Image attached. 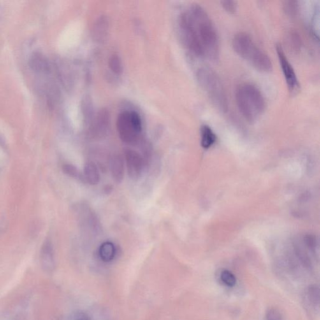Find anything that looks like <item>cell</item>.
I'll list each match as a JSON object with an SVG mask.
<instances>
[{
    "label": "cell",
    "mask_w": 320,
    "mask_h": 320,
    "mask_svg": "<svg viewBox=\"0 0 320 320\" xmlns=\"http://www.w3.org/2000/svg\"><path fill=\"white\" fill-rule=\"evenodd\" d=\"M124 154L129 178L133 180L138 179L143 172L145 164V160L137 152L129 148L125 150Z\"/></svg>",
    "instance_id": "52a82bcc"
},
{
    "label": "cell",
    "mask_w": 320,
    "mask_h": 320,
    "mask_svg": "<svg viewBox=\"0 0 320 320\" xmlns=\"http://www.w3.org/2000/svg\"><path fill=\"white\" fill-rule=\"evenodd\" d=\"M110 170L111 176L118 183H121L125 175L124 160L120 155H114L110 160Z\"/></svg>",
    "instance_id": "8fae6325"
},
{
    "label": "cell",
    "mask_w": 320,
    "mask_h": 320,
    "mask_svg": "<svg viewBox=\"0 0 320 320\" xmlns=\"http://www.w3.org/2000/svg\"><path fill=\"white\" fill-rule=\"evenodd\" d=\"M185 38L201 58L216 62L219 59V35L209 15L202 6L194 4L182 15Z\"/></svg>",
    "instance_id": "6da1fadb"
},
{
    "label": "cell",
    "mask_w": 320,
    "mask_h": 320,
    "mask_svg": "<svg viewBox=\"0 0 320 320\" xmlns=\"http://www.w3.org/2000/svg\"><path fill=\"white\" fill-rule=\"evenodd\" d=\"M221 3L223 8L229 13H235L237 10V2L235 1H222Z\"/></svg>",
    "instance_id": "603a6c76"
},
{
    "label": "cell",
    "mask_w": 320,
    "mask_h": 320,
    "mask_svg": "<svg viewBox=\"0 0 320 320\" xmlns=\"http://www.w3.org/2000/svg\"><path fill=\"white\" fill-rule=\"evenodd\" d=\"M236 104L243 117L250 123L258 120L265 108V100L260 90L250 83L240 85L235 94Z\"/></svg>",
    "instance_id": "7a4b0ae2"
},
{
    "label": "cell",
    "mask_w": 320,
    "mask_h": 320,
    "mask_svg": "<svg viewBox=\"0 0 320 320\" xmlns=\"http://www.w3.org/2000/svg\"><path fill=\"white\" fill-rule=\"evenodd\" d=\"M75 320H90L89 316H87V315L84 314H82L80 315H78L77 318Z\"/></svg>",
    "instance_id": "cb8c5ba5"
},
{
    "label": "cell",
    "mask_w": 320,
    "mask_h": 320,
    "mask_svg": "<svg viewBox=\"0 0 320 320\" xmlns=\"http://www.w3.org/2000/svg\"><path fill=\"white\" fill-rule=\"evenodd\" d=\"M99 20L95 27V36L98 39H101L102 37L105 36L106 30H107L108 23L104 18H101Z\"/></svg>",
    "instance_id": "44dd1931"
},
{
    "label": "cell",
    "mask_w": 320,
    "mask_h": 320,
    "mask_svg": "<svg viewBox=\"0 0 320 320\" xmlns=\"http://www.w3.org/2000/svg\"><path fill=\"white\" fill-rule=\"evenodd\" d=\"M222 281L224 285L229 287H233L236 284L235 276L228 270L223 271L221 273Z\"/></svg>",
    "instance_id": "ffe728a7"
},
{
    "label": "cell",
    "mask_w": 320,
    "mask_h": 320,
    "mask_svg": "<svg viewBox=\"0 0 320 320\" xmlns=\"http://www.w3.org/2000/svg\"><path fill=\"white\" fill-rule=\"evenodd\" d=\"M232 45L235 52L249 62L257 70L263 73L272 70L273 64L270 58L255 45L249 34L245 32L236 34L234 36Z\"/></svg>",
    "instance_id": "3957f363"
},
{
    "label": "cell",
    "mask_w": 320,
    "mask_h": 320,
    "mask_svg": "<svg viewBox=\"0 0 320 320\" xmlns=\"http://www.w3.org/2000/svg\"><path fill=\"white\" fill-rule=\"evenodd\" d=\"M276 50L279 60L280 66L286 80L288 89L292 95H296L300 92V84L294 72L293 66L285 55L284 48L279 44L276 46Z\"/></svg>",
    "instance_id": "8992f818"
},
{
    "label": "cell",
    "mask_w": 320,
    "mask_h": 320,
    "mask_svg": "<svg viewBox=\"0 0 320 320\" xmlns=\"http://www.w3.org/2000/svg\"><path fill=\"white\" fill-rule=\"evenodd\" d=\"M63 171L68 177L75 178L83 182V175L76 166L71 164H65L63 166Z\"/></svg>",
    "instance_id": "2e32d148"
},
{
    "label": "cell",
    "mask_w": 320,
    "mask_h": 320,
    "mask_svg": "<svg viewBox=\"0 0 320 320\" xmlns=\"http://www.w3.org/2000/svg\"><path fill=\"white\" fill-rule=\"evenodd\" d=\"M40 262L44 270L50 272L54 270L55 266L54 250L52 242L46 240L41 247Z\"/></svg>",
    "instance_id": "9c48e42d"
},
{
    "label": "cell",
    "mask_w": 320,
    "mask_h": 320,
    "mask_svg": "<svg viewBox=\"0 0 320 320\" xmlns=\"http://www.w3.org/2000/svg\"><path fill=\"white\" fill-rule=\"evenodd\" d=\"M115 255L116 248L112 242H104L99 247V255L102 261L110 262L114 259Z\"/></svg>",
    "instance_id": "9a60e30c"
},
{
    "label": "cell",
    "mask_w": 320,
    "mask_h": 320,
    "mask_svg": "<svg viewBox=\"0 0 320 320\" xmlns=\"http://www.w3.org/2000/svg\"><path fill=\"white\" fill-rule=\"evenodd\" d=\"M117 127L120 138L124 143L134 145L142 131L140 116L135 111H124L117 118Z\"/></svg>",
    "instance_id": "5b68a950"
},
{
    "label": "cell",
    "mask_w": 320,
    "mask_h": 320,
    "mask_svg": "<svg viewBox=\"0 0 320 320\" xmlns=\"http://www.w3.org/2000/svg\"><path fill=\"white\" fill-rule=\"evenodd\" d=\"M266 320H284L281 313L275 308H270L266 314Z\"/></svg>",
    "instance_id": "7402d4cb"
},
{
    "label": "cell",
    "mask_w": 320,
    "mask_h": 320,
    "mask_svg": "<svg viewBox=\"0 0 320 320\" xmlns=\"http://www.w3.org/2000/svg\"><path fill=\"white\" fill-rule=\"evenodd\" d=\"M109 66L111 71L116 74H120L122 72V64L121 60L117 55L111 56L109 60Z\"/></svg>",
    "instance_id": "d6986e66"
},
{
    "label": "cell",
    "mask_w": 320,
    "mask_h": 320,
    "mask_svg": "<svg viewBox=\"0 0 320 320\" xmlns=\"http://www.w3.org/2000/svg\"><path fill=\"white\" fill-rule=\"evenodd\" d=\"M82 175L83 182L89 185H96L100 181V174L98 166L92 161H87L85 163Z\"/></svg>",
    "instance_id": "7c38bea8"
},
{
    "label": "cell",
    "mask_w": 320,
    "mask_h": 320,
    "mask_svg": "<svg viewBox=\"0 0 320 320\" xmlns=\"http://www.w3.org/2000/svg\"><path fill=\"white\" fill-rule=\"evenodd\" d=\"M286 43L289 51L294 53L300 52L302 46V41L301 36L297 32L292 30L287 33Z\"/></svg>",
    "instance_id": "4fadbf2b"
},
{
    "label": "cell",
    "mask_w": 320,
    "mask_h": 320,
    "mask_svg": "<svg viewBox=\"0 0 320 320\" xmlns=\"http://www.w3.org/2000/svg\"><path fill=\"white\" fill-rule=\"evenodd\" d=\"M217 140L214 132L208 125H203L201 127V144L202 147L208 149L215 143Z\"/></svg>",
    "instance_id": "5bb4252c"
},
{
    "label": "cell",
    "mask_w": 320,
    "mask_h": 320,
    "mask_svg": "<svg viewBox=\"0 0 320 320\" xmlns=\"http://www.w3.org/2000/svg\"><path fill=\"white\" fill-rule=\"evenodd\" d=\"M197 80L218 110L226 112L228 102L225 89L220 76L213 69L203 67L197 72Z\"/></svg>",
    "instance_id": "277c9868"
},
{
    "label": "cell",
    "mask_w": 320,
    "mask_h": 320,
    "mask_svg": "<svg viewBox=\"0 0 320 320\" xmlns=\"http://www.w3.org/2000/svg\"><path fill=\"white\" fill-rule=\"evenodd\" d=\"M308 296L310 301L314 305L320 304V289L317 285H312L308 289Z\"/></svg>",
    "instance_id": "ac0fdd59"
},
{
    "label": "cell",
    "mask_w": 320,
    "mask_h": 320,
    "mask_svg": "<svg viewBox=\"0 0 320 320\" xmlns=\"http://www.w3.org/2000/svg\"><path fill=\"white\" fill-rule=\"evenodd\" d=\"M79 217L83 228L93 233H98L100 230V224L95 213L89 206L81 205L78 208Z\"/></svg>",
    "instance_id": "ba28073f"
},
{
    "label": "cell",
    "mask_w": 320,
    "mask_h": 320,
    "mask_svg": "<svg viewBox=\"0 0 320 320\" xmlns=\"http://www.w3.org/2000/svg\"><path fill=\"white\" fill-rule=\"evenodd\" d=\"M284 10L288 16L291 18L297 15L298 11V1H285L284 2Z\"/></svg>",
    "instance_id": "e0dca14e"
},
{
    "label": "cell",
    "mask_w": 320,
    "mask_h": 320,
    "mask_svg": "<svg viewBox=\"0 0 320 320\" xmlns=\"http://www.w3.org/2000/svg\"><path fill=\"white\" fill-rule=\"evenodd\" d=\"M109 125V116L107 111L102 110L99 112L91 127V133L96 138L103 137L105 135Z\"/></svg>",
    "instance_id": "30bf717a"
}]
</instances>
